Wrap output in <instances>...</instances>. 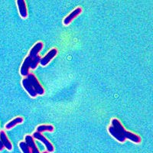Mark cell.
I'll return each instance as SVG.
<instances>
[{"instance_id": "obj_11", "label": "cell", "mask_w": 153, "mask_h": 153, "mask_svg": "<svg viewBox=\"0 0 153 153\" xmlns=\"http://www.w3.org/2000/svg\"><path fill=\"white\" fill-rule=\"evenodd\" d=\"M25 143L29 147L31 153H41L39 152V150H38L36 144H35V139L32 137V136H31V135H26L25 137Z\"/></svg>"}, {"instance_id": "obj_12", "label": "cell", "mask_w": 153, "mask_h": 153, "mask_svg": "<svg viewBox=\"0 0 153 153\" xmlns=\"http://www.w3.org/2000/svg\"><path fill=\"white\" fill-rule=\"evenodd\" d=\"M0 140L2 141V144L4 146V148H5L8 151H12V144L10 142V140L8 138L7 135L5 132V131H0Z\"/></svg>"}, {"instance_id": "obj_17", "label": "cell", "mask_w": 153, "mask_h": 153, "mask_svg": "<svg viewBox=\"0 0 153 153\" xmlns=\"http://www.w3.org/2000/svg\"><path fill=\"white\" fill-rule=\"evenodd\" d=\"M42 153H48V152L47 151H45V152H42Z\"/></svg>"}, {"instance_id": "obj_8", "label": "cell", "mask_w": 153, "mask_h": 153, "mask_svg": "<svg viewBox=\"0 0 153 153\" xmlns=\"http://www.w3.org/2000/svg\"><path fill=\"white\" fill-rule=\"evenodd\" d=\"M22 86L24 88V90L28 93V95L32 98H35L37 97V94L35 92V89L32 87L31 84L30 83V81L28 80V79L27 77H24V78L22 80Z\"/></svg>"}, {"instance_id": "obj_10", "label": "cell", "mask_w": 153, "mask_h": 153, "mask_svg": "<svg viewBox=\"0 0 153 153\" xmlns=\"http://www.w3.org/2000/svg\"><path fill=\"white\" fill-rule=\"evenodd\" d=\"M108 132L110 134V136H113L115 139H117V141L120 142V143H124L126 140V139L124 137L122 132L117 129H116L113 126H110L108 127Z\"/></svg>"}, {"instance_id": "obj_15", "label": "cell", "mask_w": 153, "mask_h": 153, "mask_svg": "<svg viewBox=\"0 0 153 153\" xmlns=\"http://www.w3.org/2000/svg\"><path fill=\"white\" fill-rule=\"evenodd\" d=\"M19 149H21V151L22 152V153H31L29 147H28V145L25 143V142H20V143H19Z\"/></svg>"}, {"instance_id": "obj_6", "label": "cell", "mask_w": 153, "mask_h": 153, "mask_svg": "<svg viewBox=\"0 0 153 153\" xmlns=\"http://www.w3.org/2000/svg\"><path fill=\"white\" fill-rule=\"evenodd\" d=\"M82 11H83V9H82V8L80 7V6L76 7V9H74L68 16H66V17L64 19V20H63V24L65 25H66V26L67 25H69L73 22L74 19H76L77 16H79L81 14Z\"/></svg>"}, {"instance_id": "obj_2", "label": "cell", "mask_w": 153, "mask_h": 153, "mask_svg": "<svg viewBox=\"0 0 153 153\" xmlns=\"http://www.w3.org/2000/svg\"><path fill=\"white\" fill-rule=\"evenodd\" d=\"M44 48V43L42 42H37L30 49L29 53H28V57L31 58V69L35 70L38 68L39 63L41 61V57L39 55V52L41 51L42 48Z\"/></svg>"}, {"instance_id": "obj_3", "label": "cell", "mask_w": 153, "mask_h": 153, "mask_svg": "<svg viewBox=\"0 0 153 153\" xmlns=\"http://www.w3.org/2000/svg\"><path fill=\"white\" fill-rule=\"evenodd\" d=\"M26 77L28 79V80H29L30 83L31 84L32 87L35 89L37 95L43 96L45 94V90L44 87L42 86V84H41V82L37 78V76L34 74L30 73Z\"/></svg>"}, {"instance_id": "obj_9", "label": "cell", "mask_w": 153, "mask_h": 153, "mask_svg": "<svg viewBox=\"0 0 153 153\" xmlns=\"http://www.w3.org/2000/svg\"><path fill=\"white\" fill-rule=\"evenodd\" d=\"M31 66V60L28 56H27L23 61L22 64L20 68V74L24 77H26L30 74L29 71Z\"/></svg>"}, {"instance_id": "obj_4", "label": "cell", "mask_w": 153, "mask_h": 153, "mask_svg": "<svg viewBox=\"0 0 153 153\" xmlns=\"http://www.w3.org/2000/svg\"><path fill=\"white\" fill-rule=\"evenodd\" d=\"M31 136L34 138V139H37V140L40 141L41 143H42L45 145L46 149H47V152L48 153H51L54 151V147L53 146V144L49 141L45 136H44L43 133H41V132H38L35 131Z\"/></svg>"}, {"instance_id": "obj_13", "label": "cell", "mask_w": 153, "mask_h": 153, "mask_svg": "<svg viewBox=\"0 0 153 153\" xmlns=\"http://www.w3.org/2000/svg\"><path fill=\"white\" fill-rule=\"evenodd\" d=\"M23 121H24V119L22 117H17L16 118H14L13 120H10L9 122H8L7 123L5 124V128L6 129H11L12 128H14L15 126H16L19 124L22 123Z\"/></svg>"}, {"instance_id": "obj_14", "label": "cell", "mask_w": 153, "mask_h": 153, "mask_svg": "<svg viewBox=\"0 0 153 153\" xmlns=\"http://www.w3.org/2000/svg\"><path fill=\"white\" fill-rule=\"evenodd\" d=\"M54 130V126L50 125V124H42V125L38 126L36 128V132L43 133L44 132H52Z\"/></svg>"}, {"instance_id": "obj_1", "label": "cell", "mask_w": 153, "mask_h": 153, "mask_svg": "<svg viewBox=\"0 0 153 153\" xmlns=\"http://www.w3.org/2000/svg\"><path fill=\"white\" fill-rule=\"evenodd\" d=\"M111 126H113V127H115L116 129H117L118 130H120V132H122L123 135L124 136V137L126 139H129L131 142L136 143V144H139L142 142L141 137L137 135L135 132H132L131 131H128L125 129V127L123 126L122 123L120 122V120L117 118H113L111 120Z\"/></svg>"}, {"instance_id": "obj_16", "label": "cell", "mask_w": 153, "mask_h": 153, "mask_svg": "<svg viewBox=\"0 0 153 153\" xmlns=\"http://www.w3.org/2000/svg\"><path fill=\"white\" fill-rule=\"evenodd\" d=\"M3 149H4V146H3V144H2V141L0 140V152L2 151V150H3Z\"/></svg>"}, {"instance_id": "obj_7", "label": "cell", "mask_w": 153, "mask_h": 153, "mask_svg": "<svg viewBox=\"0 0 153 153\" xmlns=\"http://www.w3.org/2000/svg\"><path fill=\"white\" fill-rule=\"evenodd\" d=\"M16 5H17L18 11H19V14L20 17L23 19H27L28 16V12L26 2L24 0H17Z\"/></svg>"}, {"instance_id": "obj_5", "label": "cell", "mask_w": 153, "mask_h": 153, "mask_svg": "<svg viewBox=\"0 0 153 153\" xmlns=\"http://www.w3.org/2000/svg\"><path fill=\"white\" fill-rule=\"evenodd\" d=\"M57 53H58V51H57V49L56 48H51L50 51H48V53L45 54V55L41 58L39 65H40L42 67L47 66L49 63L52 61L54 57L57 55Z\"/></svg>"}]
</instances>
